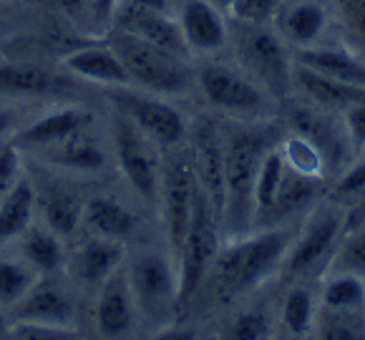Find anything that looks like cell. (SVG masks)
Returning <instances> with one entry per match:
<instances>
[{
  "instance_id": "1",
  "label": "cell",
  "mask_w": 365,
  "mask_h": 340,
  "mask_svg": "<svg viewBox=\"0 0 365 340\" xmlns=\"http://www.w3.org/2000/svg\"><path fill=\"white\" fill-rule=\"evenodd\" d=\"M287 252V232L264 230L259 235L230 237L220 247L202 287L212 292L217 302L235 300L242 292H250L282 262Z\"/></svg>"
},
{
  "instance_id": "2",
  "label": "cell",
  "mask_w": 365,
  "mask_h": 340,
  "mask_svg": "<svg viewBox=\"0 0 365 340\" xmlns=\"http://www.w3.org/2000/svg\"><path fill=\"white\" fill-rule=\"evenodd\" d=\"M264 141L252 131H230L225 136V215L222 230L242 237L255 225V179L264 157Z\"/></svg>"
},
{
  "instance_id": "3",
  "label": "cell",
  "mask_w": 365,
  "mask_h": 340,
  "mask_svg": "<svg viewBox=\"0 0 365 340\" xmlns=\"http://www.w3.org/2000/svg\"><path fill=\"white\" fill-rule=\"evenodd\" d=\"M106 43L121 58L131 81L139 86L156 93H182L189 88V68L179 56L116 28L108 33Z\"/></svg>"
},
{
  "instance_id": "4",
  "label": "cell",
  "mask_w": 365,
  "mask_h": 340,
  "mask_svg": "<svg viewBox=\"0 0 365 340\" xmlns=\"http://www.w3.org/2000/svg\"><path fill=\"white\" fill-rule=\"evenodd\" d=\"M220 217L212 207L210 197L202 187L197 189L192 222H189L187 237H184L182 254L177 259L179 272V305L189 302L205 282L217 252H220Z\"/></svg>"
},
{
  "instance_id": "5",
  "label": "cell",
  "mask_w": 365,
  "mask_h": 340,
  "mask_svg": "<svg viewBox=\"0 0 365 340\" xmlns=\"http://www.w3.org/2000/svg\"><path fill=\"white\" fill-rule=\"evenodd\" d=\"M237 56L250 78L272 96H287L295 86V63L287 56L282 38L267 26L240 23Z\"/></svg>"
},
{
  "instance_id": "6",
  "label": "cell",
  "mask_w": 365,
  "mask_h": 340,
  "mask_svg": "<svg viewBox=\"0 0 365 340\" xmlns=\"http://www.w3.org/2000/svg\"><path fill=\"white\" fill-rule=\"evenodd\" d=\"M136 310L151 323H164L179 308V272L172 257L139 252L126 264Z\"/></svg>"
},
{
  "instance_id": "7",
  "label": "cell",
  "mask_w": 365,
  "mask_h": 340,
  "mask_svg": "<svg viewBox=\"0 0 365 340\" xmlns=\"http://www.w3.org/2000/svg\"><path fill=\"white\" fill-rule=\"evenodd\" d=\"M197 174H194L192 151H174L161 167L159 195L161 212H164V227H167L169 252L177 264L184 247L189 222H192L194 200H197Z\"/></svg>"
},
{
  "instance_id": "8",
  "label": "cell",
  "mask_w": 365,
  "mask_h": 340,
  "mask_svg": "<svg viewBox=\"0 0 365 340\" xmlns=\"http://www.w3.org/2000/svg\"><path fill=\"white\" fill-rule=\"evenodd\" d=\"M345 232V220L335 207H317L307 217L302 235L287 254V275L310 277L328 270V262Z\"/></svg>"
},
{
  "instance_id": "9",
  "label": "cell",
  "mask_w": 365,
  "mask_h": 340,
  "mask_svg": "<svg viewBox=\"0 0 365 340\" xmlns=\"http://www.w3.org/2000/svg\"><path fill=\"white\" fill-rule=\"evenodd\" d=\"M111 139L113 151H116V162L129 179L131 187L146 200H154L159 195V179L161 167L156 162L154 149L146 141V134H141L124 113H116L111 121Z\"/></svg>"
},
{
  "instance_id": "10",
  "label": "cell",
  "mask_w": 365,
  "mask_h": 340,
  "mask_svg": "<svg viewBox=\"0 0 365 340\" xmlns=\"http://www.w3.org/2000/svg\"><path fill=\"white\" fill-rule=\"evenodd\" d=\"M113 103L118 106V113H124L126 119L146 134L151 141L159 144L177 146L187 134L184 116L172 106V103L161 101V98L146 96L136 91H118L113 93Z\"/></svg>"
},
{
  "instance_id": "11",
  "label": "cell",
  "mask_w": 365,
  "mask_h": 340,
  "mask_svg": "<svg viewBox=\"0 0 365 340\" xmlns=\"http://www.w3.org/2000/svg\"><path fill=\"white\" fill-rule=\"evenodd\" d=\"M199 83L207 101L227 113H259L264 111V91L250 76H242L225 66H207L199 73Z\"/></svg>"
},
{
  "instance_id": "12",
  "label": "cell",
  "mask_w": 365,
  "mask_h": 340,
  "mask_svg": "<svg viewBox=\"0 0 365 340\" xmlns=\"http://www.w3.org/2000/svg\"><path fill=\"white\" fill-rule=\"evenodd\" d=\"M113 28L116 31H126L131 36H139L149 43L159 46V48L169 51V53L184 58L189 51L187 41H184V33L179 21L169 18V13L164 11H151V8L136 6L129 0H121L113 13Z\"/></svg>"
},
{
  "instance_id": "13",
  "label": "cell",
  "mask_w": 365,
  "mask_h": 340,
  "mask_svg": "<svg viewBox=\"0 0 365 340\" xmlns=\"http://www.w3.org/2000/svg\"><path fill=\"white\" fill-rule=\"evenodd\" d=\"M192 162L199 187L207 192L222 222V215H225V139L212 124H199L194 131Z\"/></svg>"
},
{
  "instance_id": "14",
  "label": "cell",
  "mask_w": 365,
  "mask_h": 340,
  "mask_svg": "<svg viewBox=\"0 0 365 340\" xmlns=\"http://www.w3.org/2000/svg\"><path fill=\"white\" fill-rule=\"evenodd\" d=\"M136 315L134 292L126 275V264L113 270L106 280L101 282V292L96 300V330L103 338H121L131 330Z\"/></svg>"
},
{
  "instance_id": "15",
  "label": "cell",
  "mask_w": 365,
  "mask_h": 340,
  "mask_svg": "<svg viewBox=\"0 0 365 340\" xmlns=\"http://www.w3.org/2000/svg\"><path fill=\"white\" fill-rule=\"evenodd\" d=\"M13 320H26V323H46V325H63L71 328L73 323V302L63 292V287L53 280H41L26 292L21 302L11 310ZM11 320V323H13Z\"/></svg>"
},
{
  "instance_id": "16",
  "label": "cell",
  "mask_w": 365,
  "mask_h": 340,
  "mask_svg": "<svg viewBox=\"0 0 365 340\" xmlns=\"http://www.w3.org/2000/svg\"><path fill=\"white\" fill-rule=\"evenodd\" d=\"M91 119H93L91 113L78 106L51 108L41 119L28 124L26 129L13 139V144H16L18 149L38 151V149H43V146H51V144H56V141L66 139V136L76 134V131L86 129V126H91Z\"/></svg>"
},
{
  "instance_id": "17",
  "label": "cell",
  "mask_w": 365,
  "mask_h": 340,
  "mask_svg": "<svg viewBox=\"0 0 365 340\" xmlns=\"http://www.w3.org/2000/svg\"><path fill=\"white\" fill-rule=\"evenodd\" d=\"M325 26H328V13L315 0H292V3L277 8V13H274L277 36L285 43L297 46V48L315 46Z\"/></svg>"
},
{
  "instance_id": "18",
  "label": "cell",
  "mask_w": 365,
  "mask_h": 340,
  "mask_svg": "<svg viewBox=\"0 0 365 340\" xmlns=\"http://www.w3.org/2000/svg\"><path fill=\"white\" fill-rule=\"evenodd\" d=\"M295 63L335 81L365 88V58L343 46H307L297 51Z\"/></svg>"
},
{
  "instance_id": "19",
  "label": "cell",
  "mask_w": 365,
  "mask_h": 340,
  "mask_svg": "<svg viewBox=\"0 0 365 340\" xmlns=\"http://www.w3.org/2000/svg\"><path fill=\"white\" fill-rule=\"evenodd\" d=\"M287 119H290V126L295 134H302L322 151L325 164H335L343 159L345 149L350 144L348 136H345V129L340 131L335 126V121L320 111V106H292L287 111Z\"/></svg>"
},
{
  "instance_id": "20",
  "label": "cell",
  "mask_w": 365,
  "mask_h": 340,
  "mask_svg": "<svg viewBox=\"0 0 365 340\" xmlns=\"http://www.w3.org/2000/svg\"><path fill=\"white\" fill-rule=\"evenodd\" d=\"M38 154L51 167L71 169V172H98L106 164V151L91 136L88 126L56 141V144L38 149Z\"/></svg>"
},
{
  "instance_id": "21",
  "label": "cell",
  "mask_w": 365,
  "mask_h": 340,
  "mask_svg": "<svg viewBox=\"0 0 365 340\" xmlns=\"http://www.w3.org/2000/svg\"><path fill=\"white\" fill-rule=\"evenodd\" d=\"M179 26H182L187 46L194 51L210 53V51H220L227 43L225 18L207 0H189L179 18Z\"/></svg>"
},
{
  "instance_id": "22",
  "label": "cell",
  "mask_w": 365,
  "mask_h": 340,
  "mask_svg": "<svg viewBox=\"0 0 365 340\" xmlns=\"http://www.w3.org/2000/svg\"><path fill=\"white\" fill-rule=\"evenodd\" d=\"M66 71L73 76H81L86 81L106 83V86H126L131 83L129 71L124 68L121 58L113 53L111 46H88V48H78L63 58Z\"/></svg>"
},
{
  "instance_id": "23",
  "label": "cell",
  "mask_w": 365,
  "mask_h": 340,
  "mask_svg": "<svg viewBox=\"0 0 365 340\" xmlns=\"http://www.w3.org/2000/svg\"><path fill=\"white\" fill-rule=\"evenodd\" d=\"M36 217V187L28 174H18L13 187L0 200V244L23 237Z\"/></svg>"
},
{
  "instance_id": "24",
  "label": "cell",
  "mask_w": 365,
  "mask_h": 340,
  "mask_svg": "<svg viewBox=\"0 0 365 340\" xmlns=\"http://www.w3.org/2000/svg\"><path fill=\"white\" fill-rule=\"evenodd\" d=\"M36 210L56 235H71L78 222H83V202L61 184H46L43 189L36 187Z\"/></svg>"
},
{
  "instance_id": "25",
  "label": "cell",
  "mask_w": 365,
  "mask_h": 340,
  "mask_svg": "<svg viewBox=\"0 0 365 340\" xmlns=\"http://www.w3.org/2000/svg\"><path fill=\"white\" fill-rule=\"evenodd\" d=\"M295 86L320 108H338V111H343L350 103L365 101V88L335 81V78L315 73V71L297 63H295Z\"/></svg>"
},
{
  "instance_id": "26",
  "label": "cell",
  "mask_w": 365,
  "mask_h": 340,
  "mask_svg": "<svg viewBox=\"0 0 365 340\" xmlns=\"http://www.w3.org/2000/svg\"><path fill=\"white\" fill-rule=\"evenodd\" d=\"M124 264V244L118 239L98 237L88 239L83 247L76 252L73 270L81 282L88 285H101L113 270H118Z\"/></svg>"
},
{
  "instance_id": "27",
  "label": "cell",
  "mask_w": 365,
  "mask_h": 340,
  "mask_svg": "<svg viewBox=\"0 0 365 340\" xmlns=\"http://www.w3.org/2000/svg\"><path fill=\"white\" fill-rule=\"evenodd\" d=\"M61 86V78L46 66L13 61L0 63V93L6 96H48Z\"/></svg>"
},
{
  "instance_id": "28",
  "label": "cell",
  "mask_w": 365,
  "mask_h": 340,
  "mask_svg": "<svg viewBox=\"0 0 365 340\" xmlns=\"http://www.w3.org/2000/svg\"><path fill=\"white\" fill-rule=\"evenodd\" d=\"M83 222H86L93 235L118 239V242L129 239L136 227L134 215L129 210H124L118 202L108 200V197H91L83 205Z\"/></svg>"
},
{
  "instance_id": "29",
  "label": "cell",
  "mask_w": 365,
  "mask_h": 340,
  "mask_svg": "<svg viewBox=\"0 0 365 340\" xmlns=\"http://www.w3.org/2000/svg\"><path fill=\"white\" fill-rule=\"evenodd\" d=\"M285 172H287V164L277 146L264 151V157L257 169V179H255V222L269 220Z\"/></svg>"
},
{
  "instance_id": "30",
  "label": "cell",
  "mask_w": 365,
  "mask_h": 340,
  "mask_svg": "<svg viewBox=\"0 0 365 340\" xmlns=\"http://www.w3.org/2000/svg\"><path fill=\"white\" fill-rule=\"evenodd\" d=\"M23 254L28 262L36 267L41 275L58 270L63 262V249H61L58 235L51 227H28L23 232Z\"/></svg>"
},
{
  "instance_id": "31",
  "label": "cell",
  "mask_w": 365,
  "mask_h": 340,
  "mask_svg": "<svg viewBox=\"0 0 365 340\" xmlns=\"http://www.w3.org/2000/svg\"><path fill=\"white\" fill-rule=\"evenodd\" d=\"M38 277L41 272L28 259H0V310L11 313Z\"/></svg>"
},
{
  "instance_id": "32",
  "label": "cell",
  "mask_w": 365,
  "mask_h": 340,
  "mask_svg": "<svg viewBox=\"0 0 365 340\" xmlns=\"http://www.w3.org/2000/svg\"><path fill=\"white\" fill-rule=\"evenodd\" d=\"M320 300L330 310H365V280L348 272H328Z\"/></svg>"
},
{
  "instance_id": "33",
  "label": "cell",
  "mask_w": 365,
  "mask_h": 340,
  "mask_svg": "<svg viewBox=\"0 0 365 340\" xmlns=\"http://www.w3.org/2000/svg\"><path fill=\"white\" fill-rule=\"evenodd\" d=\"M277 149H279V154H282V159H285L287 169L302 174V177L322 179V174L328 169L322 151L317 149L310 139H305L302 134H295V131H292L287 139L279 141Z\"/></svg>"
},
{
  "instance_id": "34",
  "label": "cell",
  "mask_w": 365,
  "mask_h": 340,
  "mask_svg": "<svg viewBox=\"0 0 365 340\" xmlns=\"http://www.w3.org/2000/svg\"><path fill=\"white\" fill-rule=\"evenodd\" d=\"M325 272H348L365 280V225L345 230V237H340Z\"/></svg>"
},
{
  "instance_id": "35",
  "label": "cell",
  "mask_w": 365,
  "mask_h": 340,
  "mask_svg": "<svg viewBox=\"0 0 365 340\" xmlns=\"http://www.w3.org/2000/svg\"><path fill=\"white\" fill-rule=\"evenodd\" d=\"M317 308L315 297L305 285H295L287 290L285 302H282V325L290 335H307L315 328Z\"/></svg>"
},
{
  "instance_id": "36",
  "label": "cell",
  "mask_w": 365,
  "mask_h": 340,
  "mask_svg": "<svg viewBox=\"0 0 365 340\" xmlns=\"http://www.w3.org/2000/svg\"><path fill=\"white\" fill-rule=\"evenodd\" d=\"M317 335L322 338H363L365 335V310H330L322 308L315 318Z\"/></svg>"
},
{
  "instance_id": "37",
  "label": "cell",
  "mask_w": 365,
  "mask_h": 340,
  "mask_svg": "<svg viewBox=\"0 0 365 340\" xmlns=\"http://www.w3.org/2000/svg\"><path fill=\"white\" fill-rule=\"evenodd\" d=\"M315 184H317V179L302 177V174L287 169L285 177H282L277 202H274L272 215L269 217H287V215H292V212L302 210V207L312 200V195H315Z\"/></svg>"
},
{
  "instance_id": "38",
  "label": "cell",
  "mask_w": 365,
  "mask_h": 340,
  "mask_svg": "<svg viewBox=\"0 0 365 340\" xmlns=\"http://www.w3.org/2000/svg\"><path fill=\"white\" fill-rule=\"evenodd\" d=\"M330 200L335 207H348V210H353L365 200V162L353 164L335 179L333 189H330Z\"/></svg>"
},
{
  "instance_id": "39",
  "label": "cell",
  "mask_w": 365,
  "mask_h": 340,
  "mask_svg": "<svg viewBox=\"0 0 365 340\" xmlns=\"http://www.w3.org/2000/svg\"><path fill=\"white\" fill-rule=\"evenodd\" d=\"M230 13L237 23L267 26L277 13V0H230Z\"/></svg>"
},
{
  "instance_id": "40",
  "label": "cell",
  "mask_w": 365,
  "mask_h": 340,
  "mask_svg": "<svg viewBox=\"0 0 365 340\" xmlns=\"http://www.w3.org/2000/svg\"><path fill=\"white\" fill-rule=\"evenodd\" d=\"M21 172V149L13 144V139H6L0 144V200L6 197V192L13 187Z\"/></svg>"
},
{
  "instance_id": "41",
  "label": "cell",
  "mask_w": 365,
  "mask_h": 340,
  "mask_svg": "<svg viewBox=\"0 0 365 340\" xmlns=\"http://www.w3.org/2000/svg\"><path fill=\"white\" fill-rule=\"evenodd\" d=\"M227 335L235 340H257V338H264L269 335V325H267V315L262 313H250L240 315V318L232 323V328L227 330Z\"/></svg>"
},
{
  "instance_id": "42",
  "label": "cell",
  "mask_w": 365,
  "mask_h": 340,
  "mask_svg": "<svg viewBox=\"0 0 365 340\" xmlns=\"http://www.w3.org/2000/svg\"><path fill=\"white\" fill-rule=\"evenodd\" d=\"M8 335L13 338H66V335H76L73 328H63V325H46V323H26V320H13Z\"/></svg>"
},
{
  "instance_id": "43",
  "label": "cell",
  "mask_w": 365,
  "mask_h": 340,
  "mask_svg": "<svg viewBox=\"0 0 365 340\" xmlns=\"http://www.w3.org/2000/svg\"><path fill=\"white\" fill-rule=\"evenodd\" d=\"M343 129L348 141L355 149L365 146V101L350 103L348 108H343Z\"/></svg>"
},
{
  "instance_id": "44",
  "label": "cell",
  "mask_w": 365,
  "mask_h": 340,
  "mask_svg": "<svg viewBox=\"0 0 365 340\" xmlns=\"http://www.w3.org/2000/svg\"><path fill=\"white\" fill-rule=\"evenodd\" d=\"M86 3H88V11H91V21L98 28H103L113 21V13H116L121 0H86Z\"/></svg>"
},
{
  "instance_id": "45",
  "label": "cell",
  "mask_w": 365,
  "mask_h": 340,
  "mask_svg": "<svg viewBox=\"0 0 365 340\" xmlns=\"http://www.w3.org/2000/svg\"><path fill=\"white\" fill-rule=\"evenodd\" d=\"M11 129H13V113L8 108H0V144L11 136Z\"/></svg>"
},
{
  "instance_id": "46",
  "label": "cell",
  "mask_w": 365,
  "mask_h": 340,
  "mask_svg": "<svg viewBox=\"0 0 365 340\" xmlns=\"http://www.w3.org/2000/svg\"><path fill=\"white\" fill-rule=\"evenodd\" d=\"M348 13H350V18H353L355 26H358V31L365 33V0H358Z\"/></svg>"
},
{
  "instance_id": "47",
  "label": "cell",
  "mask_w": 365,
  "mask_h": 340,
  "mask_svg": "<svg viewBox=\"0 0 365 340\" xmlns=\"http://www.w3.org/2000/svg\"><path fill=\"white\" fill-rule=\"evenodd\" d=\"M363 222H365V200L350 210V220H345V230H348V227H355V225H363Z\"/></svg>"
},
{
  "instance_id": "48",
  "label": "cell",
  "mask_w": 365,
  "mask_h": 340,
  "mask_svg": "<svg viewBox=\"0 0 365 340\" xmlns=\"http://www.w3.org/2000/svg\"><path fill=\"white\" fill-rule=\"evenodd\" d=\"M129 3H136V6L151 8V11H164L169 13V0H129Z\"/></svg>"
},
{
  "instance_id": "49",
  "label": "cell",
  "mask_w": 365,
  "mask_h": 340,
  "mask_svg": "<svg viewBox=\"0 0 365 340\" xmlns=\"http://www.w3.org/2000/svg\"><path fill=\"white\" fill-rule=\"evenodd\" d=\"M8 330H11V325H6V310H0V338L8 335Z\"/></svg>"
},
{
  "instance_id": "50",
  "label": "cell",
  "mask_w": 365,
  "mask_h": 340,
  "mask_svg": "<svg viewBox=\"0 0 365 340\" xmlns=\"http://www.w3.org/2000/svg\"><path fill=\"white\" fill-rule=\"evenodd\" d=\"M61 3H63L66 8H78V6H83L86 0H61Z\"/></svg>"
},
{
  "instance_id": "51",
  "label": "cell",
  "mask_w": 365,
  "mask_h": 340,
  "mask_svg": "<svg viewBox=\"0 0 365 340\" xmlns=\"http://www.w3.org/2000/svg\"><path fill=\"white\" fill-rule=\"evenodd\" d=\"M340 3H343V6H345V11H350V8H353L355 3H358V0H340Z\"/></svg>"
}]
</instances>
